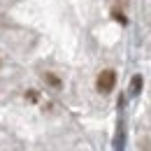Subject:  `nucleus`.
I'll list each match as a JSON object with an SVG mask.
<instances>
[{"label": "nucleus", "instance_id": "f257e3e1", "mask_svg": "<svg viewBox=\"0 0 151 151\" xmlns=\"http://www.w3.org/2000/svg\"><path fill=\"white\" fill-rule=\"evenodd\" d=\"M114 86H116V72L114 70H102L100 75H98V91L100 93H112Z\"/></svg>", "mask_w": 151, "mask_h": 151}, {"label": "nucleus", "instance_id": "f03ea898", "mask_svg": "<svg viewBox=\"0 0 151 151\" xmlns=\"http://www.w3.org/2000/svg\"><path fill=\"white\" fill-rule=\"evenodd\" d=\"M142 84H144V79H142L139 75H135V77H132V86H130V93H132V95H137L139 91H142Z\"/></svg>", "mask_w": 151, "mask_h": 151}, {"label": "nucleus", "instance_id": "7ed1b4c3", "mask_svg": "<svg viewBox=\"0 0 151 151\" xmlns=\"http://www.w3.org/2000/svg\"><path fill=\"white\" fill-rule=\"evenodd\" d=\"M44 79H47V81H49L54 88H60V86H63V84H60V79H58L56 75H51V72H47V75H44Z\"/></svg>", "mask_w": 151, "mask_h": 151}, {"label": "nucleus", "instance_id": "20e7f679", "mask_svg": "<svg viewBox=\"0 0 151 151\" xmlns=\"http://www.w3.org/2000/svg\"><path fill=\"white\" fill-rule=\"evenodd\" d=\"M112 17H114V21H119V23H128V19H126V14L123 12H119V9H112Z\"/></svg>", "mask_w": 151, "mask_h": 151}, {"label": "nucleus", "instance_id": "39448f33", "mask_svg": "<svg viewBox=\"0 0 151 151\" xmlns=\"http://www.w3.org/2000/svg\"><path fill=\"white\" fill-rule=\"evenodd\" d=\"M26 98H28V100H37V93H35V91H28Z\"/></svg>", "mask_w": 151, "mask_h": 151}]
</instances>
